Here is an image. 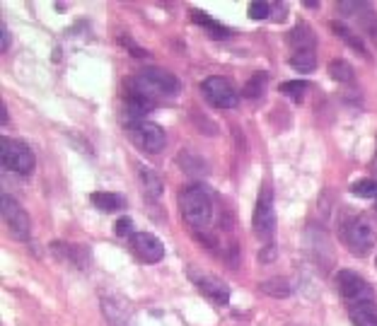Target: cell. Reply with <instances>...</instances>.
I'll list each match as a JSON object with an SVG mask.
<instances>
[{"label":"cell","mask_w":377,"mask_h":326,"mask_svg":"<svg viewBox=\"0 0 377 326\" xmlns=\"http://www.w3.org/2000/svg\"><path fill=\"white\" fill-rule=\"evenodd\" d=\"M182 215L196 232L208 230L213 222V196L203 184L184 186L179 193Z\"/></svg>","instance_id":"1"},{"label":"cell","mask_w":377,"mask_h":326,"mask_svg":"<svg viewBox=\"0 0 377 326\" xmlns=\"http://www.w3.org/2000/svg\"><path fill=\"white\" fill-rule=\"evenodd\" d=\"M131 92L145 97V99H150L157 104V99L175 97L179 92V80L162 68H145L131 80Z\"/></svg>","instance_id":"2"},{"label":"cell","mask_w":377,"mask_h":326,"mask_svg":"<svg viewBox=\"0 0 377 326\" xmlns=\"http://www.w3.org/2000/svg\"><path fill=\"white\" fill-rule=\"evenodd\" d=\"M0 162H3V170L15 172V174H29L34 170V152L29 150L27 142L3 138L0 140Z\"/></svg>","instance_id":"3"},{"label":"cell","mask_w":377,"mask_h":326,"mask_svg":"<svg viewBox=\"0 0 377 326\" xmlns=\"http://www.w3.org/2000/svg\"><path fill=\"white\" fill-rule=\"evenodd\" d=\"M344 239L355 256H365L375 247V225L368 215H358L344 227Z\"/></svg>","instance_id":"4"},{"label":"cell","mask_w":377,"mask_h":326,"mask_svg":"<svg viewBox=\"0 0 377 326\" xmlns=\"http://www.w3.org/2000/svg\"><path fill=\"white\" fill-rule=\"evenodd\" d=\"M252 227L262 242H271L273 232H276V211H273V193L266 184L262 186L259 193L257 208H254V218H252Z\"/></svg>","instance_id":"5"},{"label":"cell","mask_w":377,"mask_h":326,"mask_svg":"<svg viewBox=\"0 0 377 326\" xmlns=\"http://www.w3.org/2000/svg\"><path fill=\"white\" fill-rule=\"evenodd\" d=\"M129 138L134 140V145L143 152H150V155H157V152L165 150L167 136L165 131L157 124H150V121H131L129 124Z\"/></svg>","instance_id":"6"},{"label":"cell","mask_w":377,"mask_h":326,"mask_svg":"<svg viewBox=\"0 0 377 326\" xmlns=\"http://www.w3.org/2000/svg\"><path fill=\"white\" fill-rule=\"evenodd\" d=\"M201 92H203V97H206L208 104H213L216 109H235L237 101H239V95L235 92V88H232L230 80L218 78V75L203 80Z\"/></svg>","instance_id":"7"},{"label":"cell","mask_w":377,"mask_h":326,"mask_svg":"<svg viewBox=\"0 0 377 326\" xmlns=\"http://www.w3.org/2000/svg\"><path fill=\"white\" fill-rule=\"evenodd\" d=\"M336 290L339 295L351 304H358V302H368L373 300V288L363 276L353 271H339L336 273Z\"/></svg>","instance_id":"8"},{"label":"cell","mask_w":377,"mask_h":326,"mask_svg":"<svg viewBox=\"0 0 377 326\" xmlns=\"http://www.w3.org/2000/svg\"><path fill=\"white\" fill-rule=\"evenodd\" d=\"M0 206H3L0 211H3V220L5 225H8L10 234H13L15 239H19V242L29 239V234H32V222H29V215L24 213V208L19 206L13 196H8V193L3 196Z\"/></svg>","instance_id":"9"},{"label":"cell","mask_w":377,"mask_h":326,"mask_svg":"<svg viewBox=\"0 0 377 326\" xmlns=\"http://www.w3.org/2000/svg\"><path fill=\"white\" fill-rule=\"evenodd\" d=\"M188 276L193 278V283L201 290L203 298L216 302L218 307H225V304L230 302V288H227V283L223 278L213 276V273H198V271H188Z\"/></svg>","instance_id":"10"},{"label":"cell","mask_w":377,"mask_h":326,"mask_svg":"<svg viewBox=\"0 0 377 326\" xmlns=\"http://www.w3.org/2000/svg\"><path fill=\"white\" fill-rule=\"evenodd\" d=\"M102 312L109 326H136L131 304L121 295H102Z\"/></svg>","instance_id":"11"},{"label":"cell","mask_w":377,"mask_h":326,"mask_svg":"<svg viewBox=\"0 0 377 326\" xmlns=\"http://www.w3.org/2000/svg\"><path fill=\"white\" fill-rule=\"evenodd\" d=\"M129 244H131V252L145 263H157L162 256H165L162 242L150 232H136L134 237L129 239Z\"/></svg>","instance_id":"12"},{"label":"cell","mask_w":377,"mask_h":326,"mask_svg":"<svg viewBox=\"0 0 377 326\" xmlns=\"http://www.w3.org/2000/svg\"><path fill=\"white\" fill-rule=\"evenodd\" d=\"M51 252L61 259V261H68L78 268L88 266V249L83 244H63V242H54L51 244Z\"/></svg>","instance_id":"13"},{"label":"cell","mask_w":377,"mask_h":326,"mask_svg":"<svg viewBox=\"0 0 377 326\" xmlns=\"http://www.w3.org/2000/svg\"><path fill=\"white\" fill-rule=\"evenodd\" d=\"M348 317L355 326H377V304L373 302V300L351 304Z\"/></svg>","instance_id":"14"},{"label":"cell","mask_w":377,"mask_h":326,"mask_svg":"<svg viewBox=\"0 0 377 326\" xmlns=\"http://www.w3.org/2000/svg\"><path fill=\"white\" fill-rule=\"evenodd\" d=\"M288 42H290V47H293L295 54H298V51H314L317 39H314V32H312V27H310V24L300 22L298 27L290 32Z\"/></svg>","instance_id":"15"},{"label":"cell","mask_w":377,"mask_h":326,"mask_svg":"<svg viewBox=\"0 0 377 326\" xmlns=\"http://www.w3.org/2000/svg\"><path fill=\"white\" fill-rule=\"evenodd\" d=\"M179 167L186 172V174H191V177H203V174H208V165H206V160L203 157H198L196 152H191V150H184V152H179Z\"/></svg>","instance_id":"16"},{"label":"cell","mask_w":377,"mask_h":326,"mask_svg":"<svg viewBox=\"0 0 377 326\" xmlns=\"http://www.w3.org/2000/svg\"><path fill=\"white\" fill-rule=\"evenodd\" d=\"M191 19L196 24H201V27L206 29L213 39H227V37H230V29L223 27V24H218L216 19H211L206 13H201V10H191Z\"/></svg>","instance_id":"17"},{"label":"cell","mask_w":377,"mask_h":326,"mask_svg":"<svg viewBox=\"0 0 377 326\" xmlns=\"http://www.w3.org/2000/svg\"><path fill=\"white\" fill-rule=\"evenodd\" d=\"M138 179H141L143 191H145L150 198H160L162 196V179L152 170H147L145 165H138Z\"/></svg>","instance_id":"18"},{"label":"cell","mask_w":377,"mask_h":326,"mask_svg":"<svg viewBox=\"0 0 377 326\" xmlns=\"http://www.w3.org/2000/svg\"><path fill=\"white\" fill-rule=\"evenodd\" d=\"M90 201L95 203V208H99L102 213H114L124 208V198L116 196V193H106V191H95L90 196Z\"/></svg>","instance_id":"19"},{"label":"cell","mask_w":377,"mask_h":326,"mask_svg":"<svg viewBox=\"0 0 377 326\" xmlns=\"http://www.w3.org/2000/svg\"><path fill=\"white\" fill-rule=\"evenodd\" d=\"M331 29L336 32V37L344 39V42L348 44V47L353 49V51H358L360 56H368V49H365L363 39H360L358 34L353 32V29H348L346 24H341V22H331Z\"/></svg>","instance_id":"20"},{"label":"cell","mask_w":377,"mask_h":326,"mask_svg":"<svg viewBox=\"0 0 377 326\" xmlns=\"http://www.w3.org/2000/svg\"><path fill=\"white\" fill-rule=\"evenodd\" d=\"M262 293L271 295V298H278V300H285V298H290L293 288H290V283L285 278L273 276V278H268V280H264V283H262Z\"/></svg>","instance_id":"21"},{"label":"cell","mask_w":377,"mask_h":326,"mask_svg":"<svg viewBox=\"0 0 377 326\" xmlns=\"http://www.w3.org/2000/svg\"><path fill=\"white\" fill-rule=\"evenodd\" d=\"M266 80H268V75L264 73V70L254 73L252 78L244 83V97H247V99H259V97L266 92Z\"/></svg>","instance_id":"22"},{"label":"cell","mask_w":377,"mask_h":326,"mask_svg":"<svg viewBox=\"0 0 377 326\" xmlns=\"http://www.w3.org/2000/svg\"><path fill=\"white\" fill-rule=\"evenodd\" d=\"M290 65L300 73H312L317 68V56H314V51H298L290 56Z\"/></svg>","instance_id":"23"},{"label":"cell","mask_w":377,"mask_h":326,"mask_svg":"<svg viewBox=\"0 0 377 326\" xmlns=\"http://www.w3.org/2000/svg\"><path fill=\"white\" fill-rule=\"evenodd\" d=\"M329 75L336 80V83H353V68H351L348 60L336 58L329 63Z\"/></svg>","instance_id":"24"},{"label":"cell","mask_w":377,"mask_h":326,"mask_svg":"<svg viewBox=\"0 0 377 326\" xmlns=\"http://www.w3.org/2000/svg\"><path fill=\"white\" fill-rule=\"evenodd\" d=\"M278 90H281V95L288 97V99L303 101L305 92H307V83H303V80H288V83H283Z\"/></svg>","instance_id":"25"},{"label":"cell","mask_w":377,"mask_h":326,"mask_svg":"<svg viewBox=\"0 0 377 326\" xmlns=\"http://www.w3.org/2000/svg\"><path fill=\"white\" fill-rule=\"evenodd\" d=\"M351 191L360 198H377V179H360L351 186Z\"/></svg>","instance_id":"26"},{"label":"cell","mask_w":377,"mask_h":326,"mask_svg":"<svg viewBox=\"0 0 377 326\" xmlns=\"http://www.w3.org/2000/svg\"><path fill=\"white\" fill-rule=\"evenodd\" d=\"M249 15H252V19H266L271 15V5L257 0V3L249 5Z\"/></svg>","instance_id":"27"},{"label":"cell","mask_w":377,"mask_h":326,"mask_svg":"<svg viewBox=\"0 0 377 326\" xmlns=\"http://www.w3.org/2000/svg\"><path fill=\"white\" fill-rule=\"evenodd\" d=\"M116 234H119V237H134V220H131V218H119V222H116Z\"/></svg>","instance_id":"28"},{"label":"cell","mask_w":377,"mask_h":326,"mask_svg":"<svg viewBox=\"0 0 377 326\" xmlns=\"http://www.w3.org/2000/svg\"><path fill=\"white\" fill-rule=\"evenodd\" d=\"M121 44H124V47H126V49H129V51H134V56H138V58H143V56H145V54H147V51H145V49H141V47H136V42H134V39H131V42H129V39H126V37H121Z\"/></svg>","instance_id":"29"},{"label":"cell","mask_w":377,"mask_h":326,"mask_svg":"<svg viewBox=\"0 0 377 326\" xmlns=\"http://www.w3.org/2000/svg\"><path fill=\"white\" fill-rule=\"evenodd\" d=\"M273 256H276V252H273V247L262 249V254H259V261H273Z\"/></svg>","instance_id":"30"},{"label":"cell","mask_w":377,"mask_h":326,"mask_svg":"<svg viewBox=\"0 0 377 326\" xmlns=\"http://www.w3.org/2000/svg\"><path fill=\"white\" fill-rule=\"evenodd\" d=\"M0 34H3V51H8V47H10V34H8V27H5V24H0Z\"/></svg>","instance_id":"31"},{"label":"cell","mask_w":377,"mask_h":326,"mask_svg":"<svg viewBox=\"0 0 377 326\" xmlns=\"http://www.w3.org/2000/svg\"><path fill=\"white\" fill-rule=\"evenodd\" d=\"M0 121H3V126L8 124V109H5V104H0Z\"/></svg>","instance_id":"32"},{"label":"cell","mask_w":377,"mask_h":326,"mask_svg":"<svg viewBox=\"0 0 377 326\" xmlns=\"http://www.w3.org/2000/svg\"><path fill=\"white\" fill-rule=\"evenodd\" d=\"M373 167H375V172H377V155H375V162H373Z\"/></svg>","instance_id":"33"},{"label":"cell","mask_w":377,"mask_h":326,"mask_svg":"<svg viewBox=\"0 0 377 326\" xmlns=\"http://www.w3.org/2000/svg\"><path fill=\"white\" fill-rule=\"evenodd\" d=\"M375 266H377V259H375Z\"/></svg>","instance_id":"34"},{"label":"cell","mask_w":377,"mask_h":326,"mask_svg":"<svg viewBox=\"0 0 377 326\" xmlns=\"http://www.w3.org/2000/svg\"><path fill=\"white\" fill-rule=\"evenodd\" d=\"M375 208H377V206H375Z\"/></svg>","instance_id":"35"}]
</instances>
